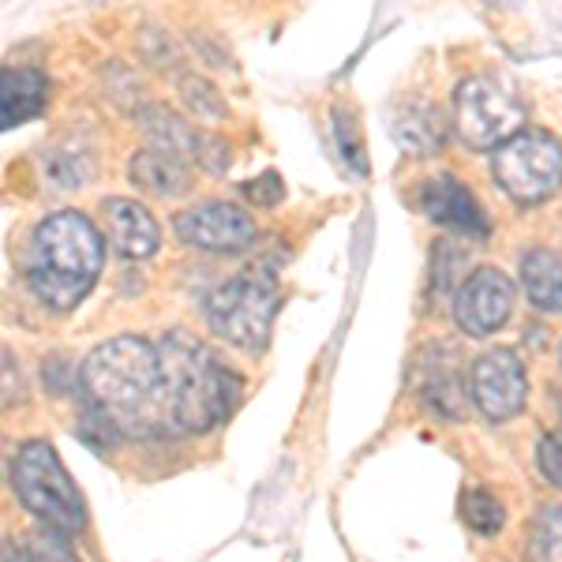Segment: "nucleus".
Instances as JSON below:
<instances>
[{
	"mask_svg": "<svg viewBox=\"0 0 562 562\" xmlns=\"http://www.w3.org/2000/svg\"><path fill=\"white\" fill-rule=\"evenodd\" d=\"M514 312V281L498 267H480L473 278L461 281L454 301V323L469 338H487Z\"/></svg>",
	"mask_w": 562,
	"mask_h": 562,
	"instance_id": "9",
	"label": "nucleus"
},
{
	"mask_svg": "<svg viewBox=\"0 0 562 562\" xmlns=\"http://www.w3.org/2000/svg\"><path fill=\"white\" fill-rule=\"evenodd\" d=\"M184 98H188V105H195V113H206V116H222L225 113V105L214 98V87H206L203 79L188 76L184 79Z\"/></svg>",
	"mask_w": 562,
	"mask_h": 562,
	"instance_id": "22",
	"label": "nucleus"
},
{
	"mask_svg": "<svg viewBox=\"0 0 562 562\" xmlns=\"http://www.w3.org/2000/svg\"><path fill=\"white\" fill-rule=\"evenodd\" d=\"M559 357H562V349H559Z\"/></svg>",
	"mask_w": 562,
	"mask_h": 562,
	"instance_id": "25",
	"label": "nucleus"
},
{
	"mask_svg": "<svg viewBox=\"0 0 562 562\" xmlns=\"http://www.w3.org/2000/svg\"><path fill=\"white\" fill-rule=\"evenodd\" d=\"M454 121L469 147L498 150L503 143L525 132V105L503 83L487 76H473L458 87Z\"/></svg>",
	"mask_w": 562,
	"mask_h": 562,
	"instance_id": "7",
	"label": "nucleus"
},
{
	"mask_svg": "<svg viewBox=\"0 0 562 562\" xmlns=\"http://www.w3.org/2000/svg\"><path fill=\"white\" fill-rule=\"evenodd\" d=\"M334 121H338V143H341V158L346 161H352V169H357V173H364V147H360V132H357V121H352V116H346L338 109V113H334Z\"/></svg>",
	"mask_w": 562,
	"mask_h": 562,
	"instance_id": "20",
	"label": "nucleus"
},
{
	"mask_svg": "<svg viewBox=\"0 0 562 562\" xmlns=\"http://www.w3.org/2000/svg\"><path fill=\"white\" fill-rule=\"evenodd\" d=\"M0 562H31V559H26V551L15 548L12 540H4V551H0Z\"/></svg>",
	"mask_w": 562,
	"mask_h": 562,
	"instance_id": "24",
	"label": "nucleus"
},
{
	"mask_svg": "<svg viewBox=\"0 0 562 562\" xmlns=\"http://www.w3.org/2000/svg\"><path fill=\"white\" fill-rule=\"evenodd\" d=\"M49 98V79L38 68H4L0 71V128H20L38 116Z\"/></svg>",
	"mask_w": 562,
	"mask_h": 562,
	"instance_id": "13",
	"label": "nucleus"
},
{
	"mask_svg": "<svg viewBox=\"0 0 562 562\" xmlns=\"http://www.w3.org/2000/svg\"><path fill=\"white\" fill-rule=\"evenodd\" d=\"M26 559L31 562H79L68 532L49 529V525H38V529L26 537Z\"/></svg>",
	"mask_w": 562,
	"mask_h": 562,
	"instance_id": "18",
	"label": "nucleus"
},
{
	"mask_svg": "<svg viewBox=\"0 0 562 562\" xmlns=\"http://www.w3.org/2000/svg\"><path fill=\"white\" fill-rule=\"evenodd\" d=\"M105 262L102 233L87 214L60 211L34 225L26 240L23 274L31 293L53 312H71L94 289Z\"/></svg>",
	"mask_w": 562,
	"mask_h": 562,
	"instance_id": "2",
	"label": "nucleus"
},
{
	"mask_svg": "<svg viewBox=\"0 0 562 562\" xmlns=\"http://www.w3.org/2000/svg\"><path fill=\"white\" fill-rule=\"evenodd\" d=\"M469 394H473L476 409L487 420L503 424L510 416H518L525 409V397H529V375H525L518 352L510 349L484 352L473 364V371H469Z\"/></svg>",
	"mask_w": 562,
	"mask_h": 562,
	"instance_id": "8",
	"label": "nucleus"
},
{
	"mask_svg": "<svg viewBox=\"0 0 562 562\" xmlns=\"http://www.w3.org/2000/svg\"><path fill=\"white\" fill-rule=\"evenodd\" d=\"M281 293L270 270H244L206 296V319L229 346L256 352L270 341Z\"/></svg>",
	"mask_w": 562,
	"mask_h": 562,
	"instance_id": "5",
	"label": "nucleus"
},
{
	"mask_svg": "<svg viewBox=\"0 0 562 562\" xmlns=\"http://www.w3.org/2000/svg\"><path fill=\"white\" fill-rule=\"evenodd\" d=\"M161 364L169 375V394H173V424L177 435L211 431L237 409L244 383L233 368L217 360L214 349H206L195 334L169 330L158 341Z\"/></svg>",
	"mask_w": 562,
	"mask_h": 562,
	"instance_id": "3",
	"label": "nucleus"
},
{
	"mask_svg": "<svg viewBox=\"0 0 562 562\" xmlns=\"http://www.w3.org/2000/svg\"><path fill=\"white\" fill-rule=\"evenodd\" d=\"M416 206H420V211L428 214L435 225H447V229L465 233V237L484 240L487 233H492L484 206H480L473 199V192H469V188L461 184L458 177H450V173H439V177L424 180L420 195H416Z\"/></svg>",
	"mask_w": 562,
	"mask_h": 562,
	"instance_id": "11",
	"label": "nucleus"
},
{
	"mask_svg": "<svg viewBox=\"0 0 562 562\" xmlns=\"http://www.w3.org/2000/svg\"><path fill=\"white\" fill-rule=\"evenodd\" d=\"M244 195H248L251 203L270 206V203H278V199L285 195V184L278 180V173H262L259 180H248V184H244Z\"/></svg>",
	"mask_w": 562,
	"mask_h": 562,
	"instance_id": "23",
	"label": "nucleus"
},
{
	"mask_svg": "<svg viewBox=\"0 0 562 562\" xmlns=\"http://www.w3.org/2000/svg\"><path fill=\"white\" fill-rule=\"evenodd\" d=\"M492 173L514 203H543L562 188V143L548 132L525 128L492 154Z\"/></svg>",
	"mask_w": 562,
	"mask_h": 562,
	"instance_id": "6",
	"label": "nucleus"
},
{
	"mask_svg": "<svg viewBox=\"0 0 562 562\" xmlns=\"http://www.w3.org/2000/svg\"><path fill=\"white\" fill-rule=\"evenodd\" d=\"M79 383L90 409L109 416L121 435H135V439L177 435L173 394H169L158 341L135 338V334L105 341L83 360Z\"/></svg>",
	"mask_w": 562,
	"mask_h": 562,
	"instance_id": "1",
	"label": "nucleus"
},
{
	"mask_svg": "<svg viewBox=\"0 0 562 562\" xmlns=\"http://www.w3.org/2000/svg\"><path fill=\"white\" fill-rule=\"evenodd\" d=\"M532 562H562V506H543L532 532Z\"/></svg>",
	"mask_w": 562,
	"mask_h": 562,
	"instance_id": "19",
	"label": "nucleus"
},
{
	"mask_svg": "<svg viewBox=\"0 0 562 562\" xmlns=\"http://www.w3.org/2000/svg\"><path fill=\"white\" fill-rule=\"evenodd\" d=\"M390 132H394L397 147H405L409 154H416V158L439 150L442 139H447V124H442V113L435 105H424V102L402 105V113L394 116Z\"/></svg>",
	"mask_w": 562,
	"mask_h": 562,
	"instance_id": "15",
	"label": "nucleus"
},
{
	"mask_svg": "<svg viewBox=\"0 0 562 562\" xmlns=\"http://www.w3.org/2000/svg\"><path fill=\"white\" fill-rule=\"evenodd\" d=\"M128 173L143 192L158 195V199H173V195H184L188 192V169L184 161L173 158V154L150 147V150H139L132 158Z\"/></svg>",
	"mask_w": 562,
	"mask_h": 562,
	"instance_id": "16",
	"label": "nucleus"
},
{
	"mask_svg": "<svg viewBox=\"0 0 562 562\" xmlns=\"http://www.w3.org/2000/svg\"><path fill=\"white\" fill-rule=\"evenodd\" d=\"M102 214H105L109 244H113L124 259H150L154 251H158L161 233L147 206H139L135 199H105Z\"/></svg>",
	"mask_w": 562,
	"mask_h": 562,
	"instance_id": "12",
	"label": "nucleus"
},
{
	"mask_svg": "<svg viewBox=\"0 0 562 562\" xmlns=\"http://www.w3.org/2000/svg\"><path fill=\"white\" fill-rule=\"evenodd\" d=\"M177 237L199 251H240L256 240V222L229 203H199L177 214Z\"/></svg>",
	"mask_w": 562,
	"mask_h": 562,
	"instance_id": "10",
	"label": "nucleus"
},
{
	"mask_svg": "<svg viewBox=\"0 0 562 562\" xmlns=\"http://www.w3.org/2000/svg\"><path fill=\"white\" fill-rule=\"evenodd\" d=\"M525 296L548 315H562V256L551 248H532L521 256Z\"/></svg>",
	"mask_w": 562,
	"mask_h": 562,
	"instance_id": "14",
	"label": "nucleus"
},
{
	"mask_svg": "<svg viewBox=\"0 0 562 562\" xmlns=\"http://www.w3.org/2000/svg\"><path fill=\"white\" fill-rule=\"evenodd\" d=\"M537 465H540V473L548 476V484L562 487V435L559 431H551V435H543V439H540Z\"/></svg>",
	"mask_w": 562,
	"mask_h": 562,
	"instance_id": "21",
	"label": "nucleus"
},
{
	"mask_svg": "<svg viewBox=\"0 0 562 562\" xmlns=\"http://www.w3.org/2000/svg\"><path fill=\"white\" fill-rule=\"evenodd\" d=\"M12 484H15L20 503L42 525L68 532V537H76V532L87 529L83 495H79V487L71 484L65 461L57 458V450H53L49 442H26L20 454H15Z\"/></svg>",
	"mask_w": 562,
	"mask_h": 562,
	"instance_id": "4",
	"label": "nucleus"
},
{
	"mask_svg": "<svg viewBox=\"0 0 562 562\" xmlns=\"http://www.w3.org/2000/svg\"><path fill=\"white\" fill-rule=\"evenodd\" d=\"M461 518L465 525H473L476 532H484V537H492V532L503 529V503H498L495 495H487L484 487H473L465 498H461Z\"/></svg>",
	"mask_w": 562,
	"mask_h": 562,
	"instance_id": "17",
	"label": "nucleus"
}]
</instances>
